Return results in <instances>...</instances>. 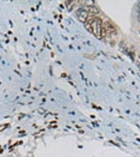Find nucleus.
<instances>
[{
  "instance_id": "obj_1",
  "label": "nucleus",
  "mask_w": 140,
  "mask_h": 157,
  "mask_svg": "<svg viewBox=\"0 0 140 157\" xmlns=\"http://www.w3.org/2000/svg\"><path fill=\"white\" fill-rule=\"evenodd\" d=\"M85 25H86L87 30L90 31V33H92L95 36H97L99 38H104L107 36L104 26H103V20H102L101 17H97L95 15L90 13L89 18L85 22Z\"/></svg>"
},
{
  "instance_id": "obj_2",
  "label": "nucleus",
  "mask_w": 140,
  "mask_h": 157,
  "mask_svg": "<svg viewBox=\"0 0 140 157\" xmlns=\"http://www.w3.org/2000/svg\"><path fill=\"white\" fill-rule=\"evenodd\" d=\"M103 26H104V30H105V34L107 35H116L117 29H116V26L111 22L105 20V22H103Z\"/></svg>"
}]
</instances>
